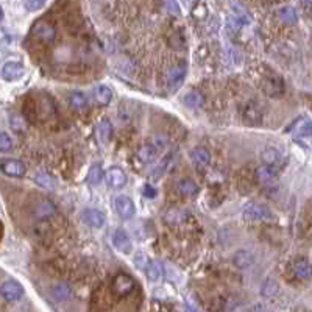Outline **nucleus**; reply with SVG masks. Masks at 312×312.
Instances as JSON below:
<instances>
[{
    "label": "nucleus",
    "mask_w": 312,
    "mask_h": 312,
    "mask_svg": "<svg viewBox=\"0 0 312 312\" xmlns=\"http://www.w3.org/2000/svg\"><path fill=\"white\" fill-rule=\"evenodd\" d=\"M165 8L169 9V13L175 14V16H180L181 14V9L177 0H165Z\"/></svg>",
    "instance_id": "obj_38"
},
{
    "label": "nucleus",
    "mask_w": 312,
    "mask_h": 312,
    "mask_svg": "<svg viewBox=\"0 0 312 312\" xmlns=\"http://www.w3.org/2000/svg\"><path fill=\"white\" fill-rule=\"evenodd\" d=\"M262 86H264V91L270 97H276V95L282 94V91H284V83H282L281 77H278V75L267 77L264 80V83H262Z\"/></svg>",
    "instance_id": "obj_14"
},
{
    "label": "nucleus",
    "mask_w": 312,
    "mask_h": 312,
    "mask_svg": "<svg viewBox=\"0 0 312 312\" xmlns=\"http://www.w3.org/2000/svg\"><path fill=\"white\" fill-rule=\"evenodd\" d=\"M200 191L198 184L195 183L194 180H189V178H184L178 183V192L181 195H184V197H194V195H197Z\"/></svg>",
    "instance_id": "obj_24"
},
{
    "label": "nucleus",
    "mask_w": 312,
    "mask_h": 312,
    "mask_svg": "<svg viewBox=\"0 0 312 312\" xmlns=\"http://www.w3.org/2000/svg\"><path fill=\"white\" fill-rule=\"evenodd\" d=\"M83 219H84V222L87 223V225L92 227V228H97V230L103 228L105 223H106L105 214L102 211H99V209H95V208L84 209L83 211Z\"/></svg>",
    "instance_id": "obj_13"
},
{
    "label": "nucleus",
    "mask_w": 312,
    "mask_h": 312,
    "mask_svg": "<svg viewBox=\"0 0 312 312\" xmlns=\"http://www.w3.org/2000/svg\"><path fill=\"white\" fill-rule=\"evenodd\" d=\"M242 116H243V120H245L248 125H259L261 120H262L261 110L258 108L255 103H248L245 106V110H243Z\"/></svg>",
    "instance_id": "obj_17"
},
{
    "label": "nucleus",
    "mask_w": 312,
    "mask_h": 312,
    "mask_svg": "<svg viewBox=\"0 0 312 312\" xmlns=\"http://www.w3.org/2000/svg\"><path fill=\"white\" fill-rule=\"evenodd\" d=\"M94 99L99 105H110L113 100V91L110 86L106 84H99L94 89Z\"/></svg>",
    "instance_id": "obj_19"
},
{
    "label": "nucleus",
    "mask_w": 312,
    "mask_h": 312,
    "mask_svg": "<svg viewBox=\"0 0 312 312\" xmlns=\"http://www.w3.org/2000/svg\"><path fill=\"white\" fill-rule=\"evenodd\" d=\"M134 262H136V266L138 267H142L145 269V266H147V258H145V255H142V253H138V255L134 256Z\"/></svg>",
    "instance_id": "obj_40"
},
{
    "label": "nucleus",
    "mask_w": 312,
    "mask_h": 312,
    "mask_svg": "<svg viewBox=\"0 0 312 312\" xmlns=\"http://www.w3.org/2000/svg\"><path fill=\"white\" fill-rule=\"evenodd\" d=\"M97 136H99L100 142L108 144L113 136V125L108 119H100L97 123Z\"/></svg>",
    "instance_id": "obj_22"
},
{
    "label": "nucleus",
    "mask_w": 312,
    "mask_h": 312,
    "mask_svg": "<svg viewBox=\"0 0 312 312\" xmlns=\"http://www.w3.org/2000/svg\"><path fill=\"white\" fill-rule=\"evenodd\" d=\"M13 147H14V144H13L11 136L8 133H0V152L8 153L13 150Z\"/></svg>",
    "instance_id": "obj_34"
},
{
    "label": "nucleus",
    "mask_w": 312,
    "mask_h": 312,
    "mask_svg": "<svg viewBox=\"0 0 312 312\" xmlns=\"http://www.w3.org/2000/svg\"><path fill=\"white\" fill-rule=\"evenodd\" d=\"M309 136H311V120H306V122L298 128L297 138H301V139L306 138V139H309Z\"/></svg>",
    "instance_id": "obj_37"
},
{
    "label": "nucleus",
    "mask_w": 312,
    "mask_h": 312,
    "mask_svg": "<svg viewBox=\"0 0 312 312\" xmlns=\"http://www.w3.org/2000/svg\"><path fill=\"white\" fill-rule=\"evenodd\" d=\"M114 206H116V211H117V214H119L120 219L130 220V219L134 217V214H136L134 203L130 197H126V195H119V197H116Z\"/></svg>",
    "instance_id": "obj_7"
},
{
    "label": "nucleus",
    "mask_w": 312,
    "mask_h": 312,
    "mask_svg": "<svg viewBox=\"0 0 312 312\" xmlns=\"http://www.w3.org/2000/svg\"><path fill=\"white\" fill-rule=\"evenodd\" d=\"M145 270H147V276L152 282H158L162 276V269L155 261H149L147 266H145Z\"/></svg>",
    "instance_id": "obj_29"
},
{
    "label": "nucleus",
    "mask_w": 312,
    "mask_h": 312,
    "mask_svg": "<svg viewBox=\"0 0 312 312\" xmlns=\"http://www.w3.org/2000/svg\"><path fill=\"white\" fill-rule=\"evenodd\" d=\"M170 162H172V153H170L165 159H162V161L153 169V178H155V180H159V178L162 177V175L165 173V170H167V167L170 165Z\"/></svg>",
    "instance_id": "obj_33"
},
{
    "label": "nucleus",
    "mask_w": 312,
    "mask_h": 312,
    "mask_svg": "<svg viewBox=\"0 0 312 312\" xmlns=\"http://www.w3.org/2000/svg\"><path fill=\"white\" fill-rule=\"evenodd\" d=\"M261 158H262V161H264V164L275 165L279 161V152L275 147H267V149L262 150Z\"/></svg>",
    "instance_id": "obj_31"
},
{
    "label": "nucleus",
    "mask_w": 312,
    "mask_h": 312,
    "mask_svg": "<svg viewBox=\"0 0 312 312\" xmlns=\"http://www.w3.org/2000/svg\"><path fill=\"white\" fill-rule=\"evenodd\" d=\"M134 287H136V282H134L133 276H130L128 273H123V272L117 273L113 281V290L120 297L130 295L134 290Z\"/></svg>",
    "instance_id": "obj_3"
},
{
    "label": "nucleus",
    "mask_w": 312,
    "mask_h": 312,
    "mask_svg": "<svg viewBox=\"0 0 312 312\" xmlns=\"http://www.w3.org/2000/svg\"><path fill=\"white\" fill-rule=\"evenodd\" d=\"M25 74V69L21 63L17 61H8L3 64L2 67V77L5 78L6 81H16V80H21Z\"/></svg>",
    "instance_id": "obj_12"
},
{
    "label": "nucleus",
    "mask_w": 312,
    "mask_h": 312,
    "mask_svg": "<svg viewBox=\"0 0 312 312\" xmlns=\"http://www.w3.org/2000/svg\"><path fill=\"white\" fill-rule=\"evenodd\" d=\"M243 214H245V217L250 220H273L275 219V214L273 211L266 206V204H261V203H250L243 209Z\"/></svg>",
    "instance_id": "obj_2"
},
{
    "label": "nucleus",
    "mask_w": 312,
    "mask_h": 312,
    "mask_svg": "<svg viewBox=\"0 0 312 312\" xmlns=\"http://www.w3.org/2000/svg\"><path fill=\"white\" fill-rule=\"evenodd\" d=\"M276 14H278L279 21L282 24H286V25H294L298 21V14L295 11V8L294 6H289V5L279 8L278 11H276Z\"/></svg>",
    "instance_id": "obj_21"
},
{
    "label": "nucleus",
    "mask_w": 312,
    "mask_h": 312,
    "mask_svg": "<svg viewBox=\"0 0 312 312\" xmlns=\"http://www.w3.org/2000/svg\"><path fill=\"white\" fill-rule=\"evenodd\" d=\"M67 102H69V105L72 106L74 110L80 111V110H84L87 106V97L83 92H80V91H75V92L69 94V99H67Z\"/></svg>",
    "instance_id": "obj_26"
},
{
    "label": "nucleus",
    "mask_w": 312,
    "mask_h": 312,
    "mask_svg": "<svg viewBox=\"0 0 312 312\" xmlns=\"http://www.w3.org/2000/svg\"><path fill=\"white\" fill-rule=\"evenodd\" d=\"M311 2H312V0H301V5L306 8L308 13H311Z\"/></svg>",
    "instance_id": "obj_41"
},
{
    "label": "nucleus",
    "mask_w": 312,
    "mask_h": 312,
    "mask_svg": "<svg viewBox=\"0 0 312 312\" xmlns=\"http://www.w3.org/2000/svg\"><path fill=\"white\" fill-rule=\"evenodd\" d=\"M142 194H144L147 198H155V197H156V189L152 186V184H144Z\"/></svg>",
    "instance_id": "obj_39"
},
{
    "label": "nucleus",
    "mask_w": 312,
    "mask_h": 312,
    "mask_svg": "<svg viewBox=\"0 0 312 312\" xmlns=\"http://www.w3.org/2000/svg\"><path fill=\"white\" fill-rule=\"evenodd\" d=\"M192 159L198 165H208L211 162V153L204 147H195L192 150Z\"/></svg>",
    "instance_id": "obj_27"
},
{
    "label": "nucleus",
    "mask_w": 312,
    "mask_h": 312,
    "mask_svg": "<svg viewBox=\"0 0 312 312\" xmlns=\"http://www.w3.org/2000/svg\"><path fill=\"white\" fill-rule=\"evenodd\" d=\"M183 100H184V105L191 106V108H197V106H200L203 103V95L197 91H192L184 95Z\"/></svg>",
    "instance_id": "obj_32"
},
{
    "label": "nucleus",
    "mask_w": 312,
    "mask_h": 312,
    "mask_svg": "<svg viewBox=\"0 0 312 312\" xmlns=\"http://www.w3.org/2000/svg\"><path fill=\"white\" fill-rule=\"evenodd\" d=\"M0 297L8 303H16L24 297V287L21 282L14 279H8L0 284Z\"/></svg>",
    "instance_id": "obj_1"
},
{
    "label": "nucleus",
    "mask_w": 312,
    "mask_h": 312,
    "mask_svg": "<svg viewBox=\"0 0 312 312\" xmlns=\"http://www.w3.org/2000/svg\"><path fill=\"white\" fill-rule=\"evenodd\" d=\"M253 261H255V258H253V255L248 250H239L234 253V256H233V264L242 270L248 269L253 264Z\"/></svg>",
    "instance_id": "obj_18"
},
{
    "label": "nucleus",
    "mask_w": 312,
    "mask_h": 312,
    "mask_svg": "<svg viewBox=\"0 0 312 312\" xmlns=\"http://www.w3.org/2000/svg\"><path fill=\"white\" fill-rule=\"evenodd\" d=\"M33 180H35V183L38 184V186H41L44 189H48V191L55 189V186H56L55 178L52 177L50 173H47L45 170H36Z\"/></svg>",
    "instance_id": "obj_20"
},
{
    "label": "nucleus",
    "mask_w": 312,
    "mask_h": 312,
    "mask_svg": "<svg viewBox=\"0 0 312 312\" xmlns=\"http://www.w3.org/2000/svg\"><path fill=\"white\" fill-rule=\"evenodd\" d=\"M2 19H3V8L0 6V21H2Z\"/></svg>",
    "instance_id": "obj_42"
},
{
    "label": "nucleus",
    "mask_w": 312,
    "mask_h": 312,
    "mask_svg": "<svg viewBox=\"0 0 312 312\" xmlns=\"http://www.w3.org/2000/svg\"><path fill=\"white\" fill-rule=\"evenodd\" d=\"M56 212V204L55 201L44 198V200H39L36 201V204L33 206V216L38 220H45V219H50L53 214Z\"/></svg>",
    "instance_id": "obj_10"
},
{
    "label": "nucleus",
    "mask_w": 312,
    "mask_h": 312,
    "mask_svg": "<svg viewBox=\"0 0 312 312\" xmlns=\"http://www.w3.org/2000/svg\"><path fill=\"white\" fill-rule=\"evenodd\" d=\"M113 245L122 255H130L133 251V242L123 230H116L113 233Z\"/></svg>",
    "instance_id": "obj_9"
},
{
    "label": "nucleus",
    "mask_w": 312,
    "mask_h": 312,
    "mask_svg": "<svg viewBox=\"0 0 312 312\" xmlns=\"http://www.w3.org/2000/svg\"><path fill=\"white\" fill-rule=\"evenodd\" d=\"M0 170H2L6 177H11V178H22L27 173L25 164L21 159H14V158L0 162Z\"/></svg>",
    "instance_id": "obj_5"
},
{
    "label": "nucleus",
    "mask_w": 312,
    "mask_h": 312,
    "mask_svg": "<svg viewBox=\"0 0 312 312\" xmlns=\"http://www.w3.org/2000/svg\"><path fill=\"white\" fill-rule=\"evenodd\" d=\"M186 74H188V64L181 61L178 63L177 66H173L169 75H167V86L170 91H175L178 89V87L183 84L184 78H186Z\"/></svg>",
    "instance_id": "obj_6"
},
{
    "label": "nucleus",
    "mask_w": 312,
    "mask_h": 312,
    "mask_svg": "<svg viewBox=\"0 0 312 312\" xmlns=\"http://www.w3.org/2000/svg\"><path fill=\"white\" fill-rule=\"evenodd\" d=\"M292 272L294 275L300 279H309L311 278V264L306 258L297 259L294 264H292Z\"/></svg>",
    "instance_id": "obj_16"
},
{
    "label": "nucleus",
    "mask_w": 312,
    "mask_h": 312,
    "mask_svg": "<svg viewBox=\"0 0 312 312\" xmlns=\"http://www.w3.org/2000/svg\"><path fill=\"white\" fill-rule=\"evenodd\" d=\"M158 156V150L153 144H144L142 147H139L138 150V158L142 162H153Z\"/></svg>",
    "instance_id": "obj_25"
},
{
    "label": "nucleus",
    "mask_w": 312,
    "mask_h": 312,
    "mask_svg": "<svg viewBox=\"0 0 312 312\" xmlns=\"http://www.w3.org/2000/svg\"><path fill=\"white\" fill-rule=\"evenodd\" d=\"M103 178L113 189H122L126 184V173L120 167H110L103 173Z\"/></svg>",
    "instance_id": "obj_8"
},
{
    "label": "nucleus",
    "mask_w": 312,
    "mask_h": 312,
    "mask_svg": "<svg viewBox=\"0 0 312 312\" xmlns=\"http://www.w3.org/2000/svg\"><path fill=\"white\" fill-rule=\"evenodd\" d=\"M153 145L156 147L158 152H164L169 149V139L165 134H156L153 138Z\"/></svg>",
    "instance_id": "obj_35"
},
{
    "label": "nucleus",
    "mask_w": 312,
    "mask_h": 312,
    "mask_svg": "<svg viewBox=\"0 0 312 312\" xmlns=\"http://www.w3.org/2000/svg\"><path fill=\"white\" fill-rule=\"evenodd\" d=\"M52 297L56 303H64V301H69L72 297V287L66 282H60V284L53 286L52 289Z\"/></svg>",
    "instance_id": "obj_15"
},
{
    "label": "nucleus",
    "mask_w": 312,
    "mask_h": 312,
    "mask_svg": "<svg viewBox=\"0 0 312 312\" xmlns=\"http://www.w3.org/2000/svg\"><path fill=\"white\" fill-rule=\"evenodd\" d=\"M47 0H24V5L27 11H38L45 5Z\"/></svg>",
    "instance_id": "obj_36"
},
{
    "label": "nucleus",
    "mask_w": 312,
    "mask_h": 312,
    "mask_svg": "<svg viewBox=\"0 0 312 312\" xmlns=\"http://www.w3.org/2000/svg\"><path fill=\"white\" fill-rule=\"evenodd\" d=\"M231 11H233V16L236 17L237 24L247 25V24L251 22V16H250V13H248L247 9L243 8L239 2H231Z\"/></svg>",
    "instance_id": "obj_23"
},
{
    "label": "nucleus",
    "mask_w": 312,
    "mask_h": 312,
    "mask_svg": "<svg viewBox=\"0 0 312 312\" xmlns=\"http://www.w3.org/2000/svg\"><path fill=\"white\" fill-rule=\"evenodd\" d=\"M256 178L261 184H264V186H270L276 181L278 178V170L275 165H270V164H262L256 169Z\"/></svg>",
    "instance_id": "obj_11"
},
{
    "label": "nucleus",
    "mask_w": 312,
    "mask_h": 312,
    "mask_svg": "<svg viewBox=\"0 0 312 312\" xmlns=\"http://www.w3.org/2000/svg\"><path fill=\"white\" fill-rule=\"evenodd\" d=\"M278 292H279V284L275 279L269 278L264 284H262V295L266 298H273L275 295H278Z\"/></svg>",
    "instance_id": "obj_30"
},
{
    "label": "nucleus",
    "mask_w": 312,
    "mask_h": 312,
    "mask_svg": "<svg viewBox=\"0 0 312 312\" xmlns=\"http://www.w3.org/2000/svg\"><path fill=\"white\" fill-rule=\"evenodd\" d=\"M103 169H102V165L100 164H92L89 170H87V183L92 184V186H97L102 178H103Z\"/></svg>",
    "instance_id": "obj_28"
},
{
    "label": "nucleus",
    "mask_w": 312,
    "mask_h": 312,
    "mask_svg": "<svg viewBox=\"0 0 312 312\" xmlns=\"http://www.w3.org/2000/svg\"><path fill=\"white\" fill-rule=\"evenodd\" d=\"M33 35L45 44H53L56 39V28L47 21H38L33 27Z\"/></svg>",
    "instance_id": "obj_4"
}]
</instances>
